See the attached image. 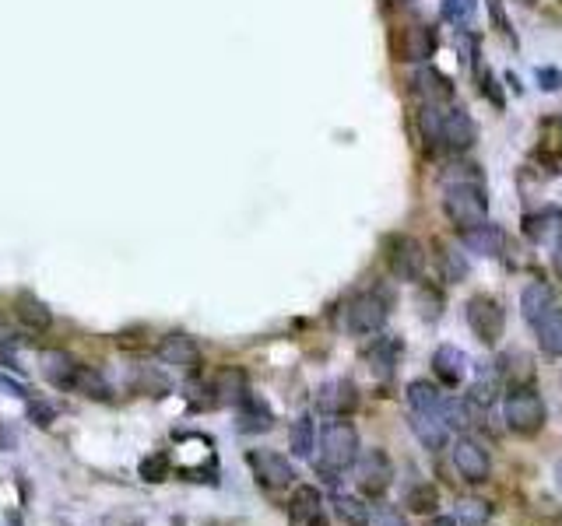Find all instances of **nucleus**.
<instances>
[{
	"label": "nucleus",
	"mask_w": 562,
	"mask_h": 526,
	"mask_svg": "<svg viewBox=\"0 0 562 526\" xmlns=\"http://www.w3.org/2000/svg\"><path fill=\"white\" fill-rule=\"evenodd\" d=\"M390 309H394V292L387 285L369 288V292L355 295L352 306H348V330L359 337L380 334L383 323L390 320Z\"/></svg>",
	"instance_id": "3"
},
{
	"label": "nucleus",
	"mask_w": 562,
	"mask_h": 526,
	"mask_svg": "<svg viewBox=\"0 0 562 526\" xmlns=\"http://www.w3.org/2000/svg\"><path fill=\"white\" fill-rule=\"evenodd\" d=\"M468 327L482 344H499V337L506 334L503 306L496 299H489V295H475L468 302Z\"/></svg>",
	"instance_id": "6"
},
{
	"label": "nucleus",
	"mask_w": 562,
	"mask_h": 526,
	"mask_svg": "<svg viewBox=\"0 0 562 526\" xmlns=\"http://www.w3.org/2000/svg\"><path fill=\"white\" fill-rule=\"evenodd\" d=\"M159 358L176 365V369H197V365H201V351H197V344L190 341L187 334H169L166 341L159 344Z\"/></svg>",
	"instance_id": "18"
},
{
	"label": "nucleus",
	"mask_w": 562,
	"mask_h": 526,
	"mask_svg": "<svg viewBox=\"0 0 562 526\" xmlns=\"http://www.w3.org/2000/svg\"><path fill=\"white\" fill-rule=\"evenodd\" d=\"M506 425L517 435H534L545 425V400L531 386H513L506 397Z\"/></svg>",
	"instance_id": "4"
},
{
	"label": "nucleus",
	"mask_w": 562,
	"mask_h": 526,
	"mask_svg": "<svg viewBox=\"0 0 562 526\" xmlns=\"http://www.w3.org/2000/svg\"><path fill=\"white\" fill-rule=\"evenodd\" d=\"M408 509H415V512H433L436 509V502H440V495H436V488L429 481H422V484H415V488L408 491Z\"/></svg>",
	"instance_id": "34"
},
{
	"label": "nucleus",
	"mask_w": 562,
	"mask_h": 526,
	"mask_svg": "<svg viewBox=\"0 0 562 526\" xmlns=\"http://www.w3.org/2000/svg\"><path fill=\"white\" fill-rule=\"evenodd\" d=\"M141 477H145V481H166L169 477V453H152L148 460H141Z\"/></svg>",
	"instance_id": "35"
},
{
	"label": "nucleus",
	"mask_w": 562,
	"mask_h": 526,
	"mask_svg": "<svg viewBox=\"0 0 562 526\" xmlns=\"http://www.w3.org/2000/svg\"><path fill=\"white\" fill-rule=\"evenodd\" d=\"M411 85H415V92H418V99H422V106H436V109L457 106L450 78H443V74L433 71V67H422V71H415V81H411Z\"/></svg>",
	"instance_id": "13"
},
{
	"label": "nucleus",
	"mask_w": 562,
	"mask_h": 526,
	"mask_svg": "<svg viewBox=\"0 0 562 526\" xmlns=\"http://www.w3.org/2000/svg\"><path fill=\"white\" fill-rule=\"evenodd\" d=\"M236 418H239V432H267V428L274 425L271 407L250 390L236 400Z\"/></svg>",
	"instance_id": "15"
},
{
	"label": "nucleus",
	"mask_w": 562,
	"mask_h": 526,
	"mask_svg": "<svg viewBox=\"0 0 562 526\" xmlns=\"http://www.w3.org/2000/svg\"><path fill=\"white\" fill-rule=\"evenodd\" d=\"M443 11L454 25H471L475 18V0H443Z\"/></svg>",
	"instance_id": "36"
},
{
	"label": "nucleus",
	"mask_w": 562,
	"mask_h": 526,
	"mask_svg": "<svg viewBox=\"0 0 562 526\" xmlns=\"http://www.w3.org/2000/svg\"><path fill=\"white\" fill-rule=\"evenodd\" d=\"M15 309H18V320H22L29 330H50L53 327V313L46 309V302L36 299V295H18Z\"/></svg>",
	"instance_id": "26"
},
{
	"label": "nucleus",
	"mask_w": 562,
	"mask_h": 526,
	"mask_svg": "<svg viewBox=\"0 0 562 526\" xmlns=\"http://www.w3.org/2000/svg\"><path fill=\"white\" fill-rule=\"evenodd\" d=\"M359 460V432L348 421H331L320 432V449H317V470L324 477L345 474Z\"/></svg>",
	"instance_id": "2"
},
{
	"label": "nucleus",
	"mask_w": 562,
	"mask_h": 526,
	"mask_svg": "<svg viewBox=\"0 0 562 526\" xmlns=\"http://www.w3.org/2000/svg\"><path fill=\"white\" fill-rule=\"evenodd\" d=\"M454 467L461 470V477H464V481H471V484L489 481V474H492L489 449H485L482 442H475V439H457Z\"/></svg>",
	"instance_id": "11"
},
{
	"label": "nucleus",
	"mask_w": 562,
	"mask_h": 526,
	"mask_svg": "<svg viewBox=\"0 0 562 526\" xmlns=\"http://www.w3.org/2000/svg\"><path fill=\"white\" fill-rule=\"evenodd\" d=\"M0 386H4V390L11 393V397H29V390H25V383H18V379H11L8 372H0Z\"/></svg>",
	"instance_id": "43"
},
{
	"label": "nucleus",
	"mask_w": 562,
	"mask_h": 526,
	"mask_svg": "<svg viewBox=\"0 0 562 526\" xmlns=\"http://www.w3.org/2000/svg\"><path fill=\"white\" fill-rule=\"evenodd\" d=\"M461 239H464V246L478 256H499L506 249V232L499 225H489V221L478 225V228H471V232H464Z\"/></svg>",
	"instance_id": "19"
},
{
	"label": "nucleus",
	"mask_w": 562,
	"mask_h": 526,
	"mask_svg": "<svg viewBox=\"0 0 562 526\" xmlns=\"http://www.w3.org/2000/svg\"><path fill=\"white\" fill-rule=\"evenodd\" d=\"M534 334H538V344L545 355H562V309L555 306L548 316H541L534 323Z\"/></svg>",
	"instance_id": "24"
},
{
	"label": "nucleus",
	"mask_w": 562,
	"mask_h": 526,
	"mask_svg": "<svg viewBox=\"0 0 562 526\" xmlns=\"http://www.w3.org/2000/svg\"><path fill=\"white\" fill-rule=\"evenodd\" d=\"M317 449V435H313V418L303 414V418L292 425V453L296 456H310Z\"/></svg>",
	"instance_id": "30"
},
{
	"label": "nucleus",
	"mask_w": 562,
	"mask_h": 526,
	"mask_svg": "<svg viewBox=\"0 0 562 526\" xmlns=\"http://www.w3.org/2000/svg\"><path fill=\"white\" fill-rule=\"evenodd\" d=\"M246 463H250L257 484H264V488H271V491L296 484V467H292L281 453H271V449H250Z\"/></svg>",
	"instance_id": "7"
},
{
	"label": "nucleus",
	"mask_w": 562,
	"mask_h": 526,
	"mask_svg": "<svg viewBox=\"0 0 562 526\" xmlns=\"http://www.w3.org/2000/svg\"><path fill=\"white\" fill-rule=\"evenodd\" d=\"M289 516L303 526H324L327 512H324V495H320V488H313V484H299L289 498Z\"/></svg>",
	"instance_id": "14"
},
{
	"label": "nucleus",
	"mask_w": 562,
	"mask_h": 526,
	"mask_svg": "<svg viewBox=\"0 0 562 526\" xmlns=\"http://www.w3.org/2000/svg\"><path fill=\"white\" fill-rule=\"evenodd\" d=\"M538 85L545 88V92H559L562 71H555V67H538Z\"/></svg>",
	"instance_id": "40"
},
{
	"label": "nucleus",
	"mask_w": 562,
	"mask_h": 526,
	"mask_svg": "<svg viewBox=\"0 0 562 526\" xmlns=\"http://www.w3.org/2000/svg\"><path fill=\"white\" fill-rule=\"evenodd\" d=\"M418 306H422V316H426V320H436L443 306V295L436 292V288H422V292H418Z\"/></svg>",
	"instance_id": "38"
},
{
	"label": "nucleus",
	"mask_w": 562,
	"mask_h": 526,
	"mask_svg": "<svg viewBox=\"0 0 562 526\" xmlns=\"http://www.w3.org/2000/svg\"><path fill=\"white\" fill-rule=\"evenodd\" d=\"M478 141V123L464 106H450L443 113V148L450 151H471Z\"/></svg>",
	"instance_id": "12"
},
{
	"label": "nucleus",
	"mask_w": 562,
	"mask_h": 526,
	"mask_svg": "<svg viewBox=\"0 0 562 526\" xmlns=\"http://www.w3.org/2000/svg\"><path fill=\"white\" fill-rule=\"evenodd\" d=\"M489 11H492V22L499 25V29L506 32V36L513 39V32H510V25H506V15H503V0H489ZM513 43H517V39H513Z\"/></svg>",
	"instance_id": "42"
},
{
	"label": "nucleus",
	"mask_w": 562,
	"mask_h": 526,
	"mask_svg": "<svg viewBox=\"0 0 562 526\" xmlns=\"http://www.w3.org/2000/svg\"><path fill=\"white\" fill-rule=\"evenodd\" d=\"M555 306H559V302H555V292L545 285V281H534V285H527L524 295H520V309H524V316H527L531 327L541 320V316L552 313Z\"/></svg>",
	"instance_id": "20"
},
{
	"label": "nucleus",
	"mask_w": 562,
	"mask_h": 526,
	"mask_svg": "<svg viewBox=\"0 0 562 526\" xmlns=\"http://www.w3.org/2000/svg\"><path fill=\"white\" fill-rule=\"evenodd\" d=\"M440 253H436V260H440V271H443V278L450 281V285H457V281H464L471 274V263H468V256L464 253H457L454 246H447V242H440Z\"/></svg>",
	"instance_id": "27"
},
{
	"label": "nucleus",
	"mask_w": 562,
	"mask_h": 526,
	"mask_svg": "<svg viewBox=\"0 0 562 526\" xmlns=\"http://www.w3.org/2000/svg\"><path fill=\"white\" fill-rule=\"evenodd\" d=\"M433 372L440 383L457 386L464 376H468V355H464L461 348H454V344H443V348H436V355H433Z\"/></svg>",
	"instance_id": "17"
},
{
	"label": "nucleus",
	"mask_w": 562,
	"mask_h": 526,
	"mask_svg": "<svg viewBox=\"0 0 562 526\" xmlns=\"http://www.w3.org/2000/svg\"><path fill=\"white\" fill-rule=\"evenodd\" d=\"M443 211H447L450 225L457 232H471V228L485 225V211H489V200H485V190L478 183V176L471 179H450L447 190H443Z\"/></svg>",
	"instance_id": "1"
},
{
	"label": "nucleus",
	"mask_w": 562,
	"mask_h": 526,
	"mask_svg": "<svg viewBox=\"0 0 562 526\" xmlns=\"http://www.w3.org/2000/svg\"><path fill=\"white\" fill-rule=\"evenodd\" d=\"M334 512H338V516L345 519V523H352V526H366L369 523V509L359 502V498H352V495H338V498H334Z\"/></svg>",
	"instance_id": "31"
},
{
	"label": "nucleus",
	"mask_w": 562,
	"mask_h": 526,
	"mask_svg": "<svg viewBox=\"0 0 562 526\" xmlns=\"http://www.w3.org/2000/svg\"><path fill=\"white\" fill-rule=\"evenodd\" d=\"M411 432L426 449H443L447 446V421L440 414H411Z\"/></svg>",
	"instance_id": "22"
},
{
	"label": "nucleus",
	"mask_w": 562,
	"mask_h": 526,
	"mask_svg": "<svg viewBox=\"0 0 562 526\" xmlns=\"http://www.w3.org/2000/svg\"><path fill=\"white\" fill-rule=\"evenodd\" d=\"M440 46V36L429 22H411L401 32V46H397V60H408V64H426L429 57Z\"/></svg>",
	"instance_id": "9"
},
{
	"label": "nucleus",
	"mask_w": 562,
	"mask_h": 526,
	"mask_svg": "<svg viewBox=\"0 0 562 526\" xmlns=\"http://www.w3.org/2000/svg\"><path fill=\"white\" fill-rule=\"evenodd\" d=\"M359 407V390L352 379H331L317 390V411L324 418H345Z\"/></svg>",
	"instance_id": "10"
},
{
	"label": "nucleus",
	"mask_w": 562,
	"mask_h": 526,
	"mask_svg": "<svg viewBox=\"0 0 562 526\" xmlns=\"http://www.w3.org/2000/svg\"><path fill=\"white\" fill-rule=\"evenodd\" d=\"M524 225L534 242H552V246L562 242V211H552V207H548V211H541V214H531Z\"/></svg>",
	"instance_id": "23"
},
{
	"label": "nucleus",
	"mask_w": 562,
	"mask_h": 526,
	"mask_svg": "<svg viewBox=\"0 0 562 526\" xmlns=\"http://www.w3.org/2000/svg\"><path fill=\"white\" fill-rule=\"evenodd\" d=\"M555 488H559V491H562V460H559V463H555Z\"/></svg>",
	"instance_id": "46"
},
{
	"label": "nucleus",
	"mask_w": 562,
	"mask_h": 526,
	"mask_svg": "<svg viewBox=\"0 0 562 526\" xmlns=\"http://www.w3.org/2000/svg\"><path fill=\"white\" fill-rule=\"evenodd\" d=\"M541 151L552 158H562V116H548L541 123Z\"/></svg>",
	"instance_id": "33"
},
{
	"label": "nucleus",
	"mask_w": 562,
	"mask_h": 526,
	"mask_svg": "<svg viewBox=\"0 0 562 526\" xmlns=\"http://www.w3.org/2000/svg\"><path fill=\"white\" fill-rule=\"evenodd\" d=\"M475 414H478V407L471 404L468 397L464 400H443V411H440V418L447 421L450 428H471V421H475Z\"/></svg>",
	"instance_id": "28"
},
{
	"label": "nucleus",
	"mask_w": 562,
	"mask_h": 526,
	"mask_svg": "<svg viewBox=\"0 0 562 526\" xmlns=\"http://www.w3.org/2000/svg\"><path fill=\"white\" fill-rule=\"evenodd\" d=\"M355 477H359V488L366 491L369 498L383 495V491L390 488V481H394V463H390V456L383 453V449H366V453H359V460H355Z\"/></svg>",
	"instance_id": "8"
},
{
	"label": "nucleus",
	"mask_w": 562,
	"mask_h": 526,
	"mask_svg": "<svg viewBox=\"0 0 562 526\" xmlns=\"http://www.w3.org/2000/svg\"><path fill=\"white\" fill-rule=\"evenodd\" d=\"M492 516V505L482 502V498H464L457 502V523L461 526H485Z\"/></svg>",
	"instance_id": "29"
},
{
	"label": "nucleus",
	"mask_w": 562,
	"mask_h": 526,
	"mask_svg": "<svg viewBox=\"0 0 562 526\" xmlns=\"http://www.w3.org/2000/svg\"><path fill=\"white\" fill-rule=\"evenodd\" d=\"M29 418L36 421L39 428H46V425L57 421V411H53L50 404H43V400H29Z\"/></svg>",
	"instance_id": "39"
},
{
	"label": "nucleus",
	"mask_w": 562,
	"mask_h": 526,
	"mask_svg": "<svg viewBox=\"0 0 562 526\" xmlns=\"http://www.w3.org/2000/svg\"><path fill=\"white\" fill-rule=\"evenodd\" d=\"M43 372H46V379H50L53 386H60V390H74V379H78L81 365L74 362L67 351H46V355H43Z\"/></svg>",
	"instance_id": "21"
},
{
	"label": "nucleus",
	"mask_w": 562,
	"mask_h": 526,
	"mask_svg": "<svg viewBox=\"0 0 562 526\" xmlns=\"http://www.w3.org/2000/svg\"><path fill=\"white\" fill-rule=\"evenodd\" d=\"M387 263L397 281H422L426 278V246L415 235H390L387 239Z\"/></svg>",
	"instance_id": "5"
},
{
	"label": "nucleus",
	"mask_w": 562,
	"mask_h": 526,
	"mask_svg": "<svg viewBox=\"0 0 562 526\" xmlns=\"http://www.w3.org/2000/svg\"><path fill=\"white\" fill-rule=\"evenodd\" d=\"M74 390L88 393V397H95V400H106L109 397V383L95 369H88V365H81L78 379H74Z\"/></svg>",
	"instance_id": "32"
},
{
	"label": "nucleus",
	"mask_w": 562,
	"mask_h": 526,
	"mask_svg": "<svg viewBox=\"0 0 562 526\" xmlns=\"http://www.w3.org/2000/svg\"><path fill=\"white\" fill-rule=\"evenodd\" d=\"M408 407H411V414H440L443 411V397H440V390H436L433 383H426V379H415V383L408 386Z\"/></svg>",
	"instance_id": "25"
},
{
	"label": "nucleus",
	"mask_w": 562,
	"mask_h": 526,
	"mask_svg": "<svg viewBox=\"0 0 562 526\" xmlns=\"http://www.w3.org/2000/svg\"><path fill=\"white\" fill-rule=\"evenodd\" d=\"M373 526H408V519H404V512L397 505H376Z\"/></svg>",
	"instance_id": "37"
},
{
	"label": "nucleus",
	"mask_w": 562,
	"mask_h": 526,
	"mask_svg": "<svg viewBox=\"0 0 562 526\" xmlns=\"http://www.w3.org/2000/svg\"><path fill=\"white\" fill-rule=\"evenodd\" d=\"M426 526H461V523H457V519H450V516H433Z\"/></svg>",
	"instance_id": "44"
},
{
	"label": "nucleus",
	"mask_w": 562,
	"mask_h": 526,
	"mask_svg": "<svg viewBox=\"0 0 562 526\" xmlns=\"http://www.w3.org/2000/svg\"><path fill=\"white\" fill-rule=\"evenodd\" d=\"M401 4H408V0H401Z\"/></svg>",
	"instance_id": "47"
},
{
	"label": "nucleus",
	"mask_w": 562,
	"mask_h": 526,
	"mask_svg": "<svg viewBox=\"0 0 562 526\" xmlns=\"http://www.w3.org/2000/svg\"><path fill=\"white\" fill-rule=\"evenodd\" d=\"M0 344H11V330L4 323H0Z\"/></svg>",
	"instance_id": "45"
},
{
	"label": "nucleus",
	"mask_w": 562,
	"mask_h": 526,
	"mask_svg": "<svg viewBox=\"0 0 562 526\" xmlns=\"http://www.w3.org/2000/svg\"><path fill=\"white\" fill-rule=\"evenodd\" d=\"M401 355H404V344L397 341V337H380V341H373V348H369V355H366L369 372H373L376 379H390L397 362H401Z\"/></svg>",
	"instance_id": "16"
},
{
	"label": "nucleus",
	"mask_w": 562,
	"mask_h": 526,
	"mask_svg": "<svg viewBox=\"0 0 562 526\" xmlns=\"http://www.w3.org/2000/svg\"><path fill=\"white\" fill-rule=\"evenodd\" d=\"M478 81H482V95H489L492 106L503 109V92H499V88H496V78H492V74L485 71V74H478Z\"/></svg>",
	"instance_id": "41"
}]
</instances>
